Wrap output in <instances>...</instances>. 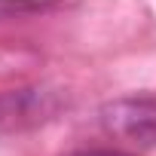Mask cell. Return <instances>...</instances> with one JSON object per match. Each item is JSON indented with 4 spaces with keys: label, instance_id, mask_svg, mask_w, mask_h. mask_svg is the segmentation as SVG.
Here are the masks:
<instances>
[{
    "label": "cell",
    "instance_id": "cell-1",
    "mask_svg": "<svg viewBox=\"0 0 156 156\" xmlns=\"http://www.w3.org/2000/svg\"><path fill=\"white\" fill-rule=\"evenodd\" d=\"M67 107V95L55 86H19L0 92V132H31L52 122Z\"/></svg>",
    "mask_w": 156,
    "mask_h": 156
},
{
    "label": "cell",
    "instance_id": "cell-2",
    "mask_svg": "<svg viewBox=\"0 0 156 156\" xmlns=\"http://www.w3.org/2000/svg\"><path fill=\"white\" fill-rule=\"evenodd\" d=\"M101 126L107 135L119 141L153 147L156 144V98L132 95V98L107 101L101 107Z\"/></svg>",
    "mask_w": 156,
    "mask_h": 156
},
{
    "label": "cell",
    "instance_id": "cell-3",
    "mask_svg": "<svg viewBox=\"0 0 156 156\" xmlns=\"http://www.w3.org/2000/svg\"><path fill=\"white\" fill-rule=\"evenodd\" d=\"M61 0H0V19H22V16H37L49 12Z\"/></svg>",
    "mask_w": 156,
    "mask_h": 156
},
{
    "label": "cell",
    "instance_id": "cell-4",
    "mask_svg": "<svg viewBox=\"0 0 156 156\" xmlns=\"http://www.w3.org/2000/svg\"><path fill=\"white\" fill-rule=\"evenodd\" d=\"M73 156H132V153H122V150H110V147H92V150H80Z\"/></svg>",
    "mask_w": 156,
    "mask_h": 156
}]
</instances>
